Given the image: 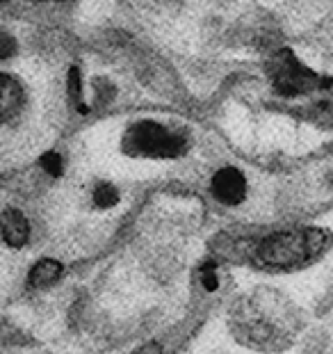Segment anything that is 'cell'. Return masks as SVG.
Segmentation results:
<instances>
[{
  "label": "cell",
  "instance_id": "6da1fadb",
  "mask_svg": "<svg viewBox=\"0 0 333 354\" xmlns=\"http://www.w3.org/2000/svg\"><path fill=\"white\" fill-rule=\"evenodd\" d=\"M324 245H327V236L320 229L306 227L294 231H281L263 240L258 245V256L267 266L292 268L315 259L324 250Z\"/></svg>",
  "mask_w": 333,
  "mask_h": 354
},
{
  "label": "cell",
  "instance_id": "7a4b0ae2",
  "mask_svg": "<svg viewBox=\"0 0 333 354\" xmlns=\"http://www.w3.org/2000/svg\"><path fill=\"white\" fill-rule=\"evenodd\" d=\"M124 149L133 156L146 158H176L183 153L185 142L178 133L166 131L155 122H137L126 131Z\"/></svg>",
  "mask_w": 333,
  "mask_h": 354
},
{
  "label": "cell",
  "instance_id": "3957f363",
  "mask_svg": "<svg viewBox=\"0 0 333 354\" xmlns=\"http://www.w3.org/2000/svg\"><path fill=\"white\" fill-rule=\"evenodd\" d=\"M269 73H272V82H274V89L283 96L304 94L310 87H317V85L324 87L322 82H317L320 78L310 69H306L301 62H297V57H294L290 50L278 53V55L272 59Z\"/></svg>",
  "mask_w": 333,
  "mask_h": 354
},
{
  "label": "cell",
  "instance_id": "277c9868",
  "mask_svg": "<svg viewBox=\"0 0 333 354\" xmlns=\"http://www.w3.org/2000/svg\"><path fill=\"white\" fill-rule=\"evenodd\" d=\"M213 194L226 206H238L247 197V178L236 167L217 169L213 176Z\"/></svg>",
  "mask_w": 333,
  "mask_h": 354
},
{
  "label": "cell",
  "instance_id": "5b68a950",
  "mask_svg": "<svg viewBox=\"0 0 333 354\" xmlns=\"http://www.w3.org/2000/svg\"><path fill=\"white\" fill-rule=\"evenodd\" d=\"M30 238V224L17 208L3 210V240L10 247H23Z\"/></svg>",
  "mask_w": 333,
  "mask_h": 354
},
{
  "label": "cell",
  "instance_id": "8992f818",
  "mask_svg": "<svg viewBox=\"0 0 333 354\" xmlns=\"http://www.w3.org/2000/svg\"><path fill=\"white\" fill-rule=\"evenodd\" d=\"M21 96L23 94H21L19 82L12 76H7V73H3V76H0V110H3L5 122H10V119L19 112Z\"/></svg>",
  "mask_w": 333,
  "mask_h": 354
},
{
  "label": "cell",
  "instance_id": "52a82bcc",
  "mask_svg": "<svg viewBox=\"0 0 333 354\" xmlns=\"http://www.w3.org/2000/svg\"><path fill=\"white\" fill-rule=\"evenodd\" d=\"M62 277V263L55 261V259H41L37 261L32 268H30V283L37 286V288H41V286H50L53 281H57V279Z\"/></svg>",
  "mask_w": 333,
  "mask_h": 354
},
{
  "label": "cell",
  "instance_id": "ba28073f",
  "mask_svg": "<svg viewBox=\"0 0 333 354\" xmlns=\"http://www.w3.org/2000/svg\"><path fill=\"white\" fill-rule=\"evenodd\" d=\"M69 96H71V101L75 103V108H78V112L85 115L89 108L85 105V99H82V80H80L78 66H71V69H69Z\"/></svg>",
  "mask_w": 333,
  "mask_h": 354
},
{
  "label": "cell",
  "instance_id": "9c48e42d",
  "mask_svg": "<svg viewBox=\"0 0 333 354\" xmlns=\"http://www.w3.org/2000/svg\"><path fill=\"white\" fill-rule=\"evenodd\" d=\"M94 203L98 208H112L119 203V192L110 183H98L94 190Z\"/></svg>",
  "mask_w": 333,
  "mask_h": 354
},
{
  "label": "cell",
  "instance_id": "30bf717a",
  "mask_svg": "<svg viewBox=\"0 0 333 354\" xmlns=\"http://www.w3.org/2000/svg\"><path fill=\"white\" fill-rule=\"evenodd\" d=\"M39 165L44 167V171H48L50 176H62V171H64V160H62V156H59L57 151L44 153L39 158Z\"/></svg>",
  "mask_w": 333,
  "mask_h": 354
},
{
  "label": "cell",
  "instance_id": "8fae6325",
  "mask_svg": "<svg viewBox=\"0 0 333 354\" xmlns=\"http://www.w3.org/2000/svg\"><path fill=\"white\" fill-rule=\"evenodd\" d=\"M201 281H203V288L210 290V292L219 288V279H217L215 263H203V266H201Z\"/></svg>",
  "mask_w": 333,
  "mask_h": 354
},
{
  "label": "cell",
  "instance_id": "7c38bea8",
  "mask_svg": "<svg viewBox=\"0 0 333 354\" xmlns=\"http://www.w3.org/2000/svg\"><path fill=\"white\" fill-rule=\"evenodd\" d=\"M135 354H162V348L158 343H146V345H142Z\"/></svg>",
  "mask_w": 333,
  "mask_h": 354
},
{
  "label": "cell",
  "instance_id": "4fadbf2b",
  "mask_svg": "<svg viewBox=\"0 0 333 354\" xmlns=\"http://www.w3.org/2000/svg\"><path fill=\"white\" fill-rule=\"evenodd\" d=\"M10 53H12V39H10V37H5L3 35V50H0V57H7V55H10Z\"/></svg>",
  "mask_w": 333,
  "mask_h": 354
}]
</instances>
